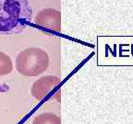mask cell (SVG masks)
<instances>
[{
	"mask_svg": "<svg viewBox=\"0 0 133 124\" xmlns=\"http://www.w3.org/2000/svg\"><path fill=\"white\" fill-rule=\"evenodd\" d=\"M60 83V78L56 75H44L33 83L31 88V94L38 101H43L52 96Z\"/></svg>",
	"mask_w": 133,
	"mask_h": 124,
	"instance_id": "cell-4",
	"label": "cell"
},
{
	"mask_svg": "<svg viewBox=\"0 0 133 124\" xmlns=\"http://www.w3.org/2000/svg\"><path fill=\"white\" fill-rule=\"evenodd\" d=\"M49 55L40 48H27L16 58V69L24 76L34 77L44 73L49 67Z\"/></svg>",
	"mask_w": 133,
	"mask_h": 124,
	"instance_id": "cell-2",
	"label": "cell"
},
{
	"mask_svg": "<svg viewBox=\"0 0 133 124\" xmlns=\"http://www.w3.org/2000/svg\"><path fill=\"white\" fill-rule=\"evenodd\" d=\"M13 70V63L11 58L6 53L0 52V76L11 74Z\"/></svg>",
	"mask_w": 133,
	"mask_h": 124,
	"instance_id": "cell-6",
	"label": "cell"
},
{
	"mask_svg": "<svg viewBox=\"0 0 133 124\" xmlns=\"http://www.w3.org/2000/svg\"><path fill=\"white\" fill-rule=\"evenodd\" d=\"M32 124H61V119L52 112H44L33 119Z\"/></svg>",
	"mask_w": 133,
	"mask_h": 124,
	"instance_id": "cell-5",
	"label": "cell"
},
{
	"mask_svg": "<svg viewBox=\"0 0 133 124\" xmlns=\"http://www.w3.org/2000/svg\"><path fill=\"white\" fill-rule=\"evenodd\" d=\"M31 21L32 9L29 0H0V35L21 33Z\"/></svg>",
	"mask_w": 133,
	"mask_h": 124,
	"instance_id": "cell-1",
	"label": "cell"
},
{
	"mask_svg": "<svg viewBox=\"0 0 133 124\" xmlns=\"http://www.w3.org/2000/svg\"><path fill=\"white\" fill-rule=\"evenodd\" d=\"M60 11L53 8H44L39 11L35 17L34 23L40 29L45 32H60L61 29Z\"/></svg>",
	"mask_w": 133,
	"mask_h": 124,
	"instance_id": "cell-3",
	"label": "cell"
}]
</instances>
